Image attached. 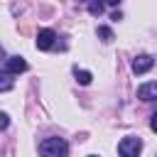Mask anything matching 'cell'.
I'll return each mask as SVG.
<instances>
[{"label":"cell","instance_id":"cell-4","mask_svg":"<svg viewBox=\"0 0 157 157\" xmlns=\"http://www.w3.org/2000/svg\"><path fill=\"white\" fill-rule=\"evenodd\" d=\"M27 71V61L22 56H10L5 59V66H2V74H22Z\"/></svg>","mask_w":157,"mask_h":157},{"label":"cell","instance_id":"cell-14","mask_svg":"<svg viewBox=\"0 0 157 157\" xmlns=\"http://www.w3.org/2000/svg\"><path fill=\"white\" fill-rule=\"evenodd\" d=\"M88 157H98V155H88Z\"/></svg>","mask_w":157,"mask_h":157},{"label":"cell","instance_id":"cell-9","mask_svg":"<svg viewBox=\"0 0 157 157\" xmlns=\"http://www.w3.org/2000/svg\"><path fill=\"white\" fill-rule=\"evenodd\" d=\"M98 37L103 42H113V29L110 27H98Z\"/></svg>","mask_w":157,"mask_h":157},{"label":"cell","instance_id":"cell-10","mask_svg":"<svg viewBox=\"0 0 157 157\" xmlns=\"http://www.w3.org/2000/svg\"><path fill=\"white\" fill-rule=\"evenodd\" d=\"M2 91H10V86H12V81H10V74H2Z\"/></svg>","mask_w":157,"mask_h":157},{"label":"cell","instance_id":"cell-8","mask_svg":"<svg viewBox=\"0 0 157 157\" xmlns=\"http://www.w3.org/2000/svg\"><path fill=\"white\" fill-rule=\"evenodd\" d=\"M103 2H105V0H91V5H88V12H91L93 17H98V15L103 12Z\"/></svg>","mask_w":157,"mask_h":157},{"label":"cell","instance_id":"cell-11","mask_svg":"<svg viewBox=\"0 0 157 157\" xmlns=\"http://www.w3.org/2000/svg\"><path fill=\"white\" fill-rule=\"evenodd\" d=\"M150 128H152V132H157V113L150 115Z\"/></svg>","mask_w":157,"mask_h":157},{"label":"cell","instance_id":"cell-12","mask_svg":"<svg viewBox=\"0 0 157 157\" xmlns=\"http://www.w3.org/2000/svg\"><path fill=\"white\" fill-rule=\"evenodd\" d=\"M0 118H2V130H5V128H7V125H10V115H7V113H2V115H0Z\"/></svg>","mask_w":157,"mask_h":157},{"label":"cell","instance_id":"cell-2","mask_svg":"<svg viewBox=\"0 0 157 157\" xmlns=\"http://www.w3.org/2000/svg\"><path fill=\"white\" fill-rule=\"evenodd\" d=\"M140 150H142V140L135 137V135H128L118 142V152L120 157H140Z\"/></svg>","mask_w":157,"mask_h":157},{"label":"cell","instance_id":"cell-7","mask_svg":"<svg viewBox=\"0 0 157 157\" xmlns=\"http://www.w3.org/2000/svg\"><path fill=\"white\" fill-rule=\"evenodd\" d=\"M74 74H76V81H78L81 86H88V83H91V78H93V76H91V71H83V69H76Z\"/></svg>","mask_w":157,"mask_h":157},{"label":"cell","instance_id":"cell-6","mask_svg":"<svg viewBox=\"0 0 157 157\" xmlns=\"http://www.w3.org/2000/svg\"><path fill=\"white\" fill-rule=\"evenodd\" d=\"M137 98L140 101H155L157 98V81H147L137 88Z\"/></svg>","mask_w":157,"mask_h":157},{"label":"cell","instance_id":"cell-13","mask_svg":"<svg viewBox=\"0 0 157 157\" xmlns=\"http://www.w3.org/2000/svg\"><path fill=\"white\" fill-rule=\"evenodd\" d=\"M105 2H108V5H118L120 0H105Z\"/></svg>","mask_w":157,"mask_h":157},{"label":"cell","instance_id":"cell-3","mask_svg":"<svg viewBox=\"0 0 157 157\" xmlns=\"http://www.w3.org/2000/svg\"><path fill=\"white\" fill-rule=\"evenodd\" d=\"M54 39H56L54 29H39V32H37V49L49 52V49L54 47Z\"/></svg>","mask_w":157,"mask_h":157},{"label":"cell","instance_id":"cell-1","mask_svg":"<svg viewBox=\"0 0 157 157\" xmlns=\"http://www.w3.org/2000/svg\"><path fill=\"white\" fill-rule=\"evenodd\" d=\"M39 155L42 157H66L69 142L64 137H47V140L39 142Z\"/></svg>","mask_w":157,"mask_h":157},{"label":"cell","instance_id":"cell-5","mask_svg":"<svg viewBox=\"0 0 157 157\" xmlns=\"http://www.w3.org/2000/svg\"><path fill=\"white\" fill-rule=\"evenodd\" d=\"M152 66H155V59H152L150 54H140V56L132 59V71H135V74H147Z\"/></svg>","mask_w":157,"mask_h":157}]
</instances>
